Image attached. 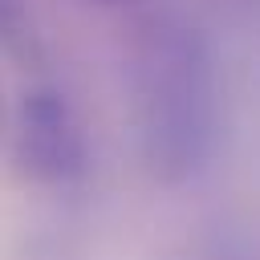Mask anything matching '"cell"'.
I'll return each instance as SVG.
<instances>
[{
	"mask_svg": "<svg viewBox=\"0 0 260 260\" xmlns=\"http://www.w3.org/2000/svg\"><path fill=\"white\" fill-rule=\"evenodd\" d=\"M211 73L195 37H162L146 61V150L154 171L187 175L211 142Z\"/></svg>",
	"mask_w": 260,
	"mask_h": 260,
	"instance_id": "1",
	"label": "cell"
},
{
	"mask_svg": "<svg viewBox=\"0 0 260 260\" xmlns=\"http://www.w3.org/2000/svg\"><path fill=\"white\" fill-rule=\"evenodd\" d=\"M20 158L37 179H69L81 171L85 142L61 93L53 89L28 93L20 122Z\"/></svg>",
	"mask_w": 260,
	"mask_h": 260,
	"instance_id": "2",
	"label": "cell"
}]
</instances>
